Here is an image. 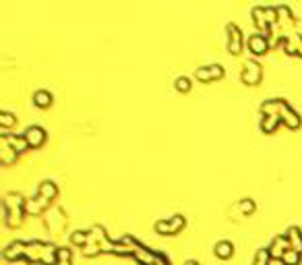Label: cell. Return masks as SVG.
Listing matches in <instances>:
<instances>
[{"instance_id": "1", "label": "cell", "mask_w": 302, "mask_h": 265, "mask_svg": "<svg viewBox=\"0 0 302 265\" xmlns=\"http://www.w3.org/2000/svg\"><path fill=\"white\" fill-rule=\"evenodd\" d=\"M261 112H265V114H279L281 122H284L288 129H298V126L302 124L300 114L284 100V97H269V100H265L263 104H261Z\"/></svg>"}, {"instance_id": "2", "label": "cell", "mask_w": 302, "mask_h": 265, "mask_svg": "<svg viewBox=\"0 0 302 265\" xmlns=\"http://www.w3.org/2000/svg\"><path fill=\"white\" fill-rule=\"evenodd\" d=\"M25 205H27V199L23 197L21 193H6L4 195V199H2V209H4V224L6 226H11V228H17L19 224L23 222L25 218Z\"/></svg>"}, {"instance_id": "3", "label": "cell", "mask_w": 302, "mask_h": 265, "mask_svg": "<svg viewBox=\"0 0 302 265\" xmlns=\"http://www.w3.org/2000/svg\"><path fill=\"white\" fill-rule=\"evenodd\" d=\"M184 224H186V218L182 213H174V215H170V218H159L155 222V232L159 234H176L184 228Z\"/></svg>"}, {"instance_id": "4", "label": "cell", "mask_w": 302, "mask_h": 265, "mask_svg": "<svg viewBox=\"0 0 302 265\" xmlns=\"http://www.w3.org/2000/svg\"><path fill=\"white\" fill-rule=\"evenodd\" d=\"M226 37H228V52L230 54H240L242 52V46H244V37L240 27L234 21H228L226 23Z\"/></svg>"}, {"instance_id": "5", "label": "cell", "mask_w": 302, "mask_h": 265, "mask_svg": "<svg viewBox=\"0 0 302 265\" xmlns=\"http://www.w3.org/2000/svg\"><path fill=\"white\" fill-rule=\"evenodd\" d=\"M240 79L246 85H259L263 79V66L257 60H246L242 64V71H240Z\"/></svg>"}, {"instance_id": "6", "label": "cell", "mask_w": 302, "mask_h": 265, "mask_svg": "<svg viewBox=\"0 0 302 265\" xmlns=\"http://www.w3.org/2000/svg\"><path fill=\"white\" fill-rule=\"evenodd\" d=\"M224 66L221 64H205V66H199L195 71V77L201 83H209V81H215L224 77Z\"/></svg>"}, {"instance_id": "7", "label": "cell", "mask_w": 302, "mask_h": 265, "mask_svg": "<svg viewBox=\"0 0 302 265\" xmlns=\"http://www.w3.org/2000/svg\"><path fill=\"white\" fill-rule=\"evenodd\" d=\"M248 50L253 52L255 56H261L269 50V35L263 33V31H257L253 35H248Z\"/></svg>"}, {"instance_id": "8", "label": "cell", "mask_w": 302, "mask_h": 265, "mask_svg": "<svg viewBox=\"0 0 302 265\" xmlns=\"http://www.w3.org/2000/svg\"><path fill=\"white\" fill-rule=\"evenodd\" d=\"M25 139H27V143H29V147H42L44 145V141H46V129L44 126H39V124H29L27 129H25Z\"/></svg>"}, {"instance_id": "9", "label": "cell", "mask_w": 302, "mask_h": 265, "mask_svg": "<svg viewBox=\"0 0 302 265\" xmlns=\"http://www.w3.org/2000/svg\"><path fill=\"white\" fill-rule=\"evenodd\" d=\"M269 255H271V259H279L284 257V253L290 249V238H288V234H277V236H273V240H271L269 244Z\"/></svg>"}, {"instance_id": "10", "label": "cell", "mask_w": 302, "mask_h": 265, "mask_svg": "<svg viewBox=\"0 0 302 265\" xmlns=\"http://www.w3.org/2000/svg\"><path fill=\"white\" fill-rule=\"evenodd\" d=\"M25 247H27L25 240H13V242H8L6 247L2 249V257H4L6 261L23 259V257H25Z\"/></svg>"}, {"instance_id": "11", "label": "cell", "mask_w": 302, "mask_h": 265, "mask_svg": "<svg viewBox=\"0 0 302 265\" xmlns=\"http://www.w3.org/2000/svg\"><path fill=\"white\" fill-rule=\"evenodd\" d=\"M0 139H4V141L11 143V145L15 147L17 153H21V151L29 149V143H27V139H25L23 133H2V135H0Z\"/></svg>"}, {"instance_id": "12", "label": "cell", "mask_w": 302, "mask_h": 265, "mask_svg": "<svg viewBox=\"0 0 302 265\" xmlns=\"http://www.w3.org/2000/svg\"><path fill=\"white\" fill-rule=\"evenodd\" d=\"M48 207H50V201L46 197H42V195H35V197L27 199V205H25L27 213H31V215H39L42 211H46Z\"/></svg>"}, {"instance_id": "13", "label": "cell", "mask_w": 302, "mask_h": 265, "mask_svg": "<svg viewBox=\"0 0 302 265\" xmlns=\"http://www.w3.org/2000/svg\"><path fill=\"white\" fill-rule=\"evenodd\" d=\"M46 224H48V228L50 230H56V232H60L64 228V224H66V218L62 215V209H52L48 215H46Z\"/></svg>"}, {"instance_id": "14", "label": "cell", "mask_w": 302, "mask_h": 265, "mask_svg": "<svg viewBox=\"0 0 302 265\" xmlns=\"http://www.w3.org/2000/svg\"><path fill=\"white\" fill-rule=\"evenodd\" d=\"M279 124H281L279 114H265V112H261L259 126H261V131H263V133H273Z\"/></svg>"}, {"instance_id": "15", "label": "cell", "mask_w": 302, "mask_h": 265, "mask_svg": "<svg viewBox=\"0 0 302 265\" xmlns=\"http://www.w3.org/2000/svg\"><path fill=\"white\" fill-rule=\"evenodd\" d=\"M19 158V153L15 151V147L4 141V139H0V162H2L4 166H11L13 162H17Z\"/></svg>"}, {"instance_id": "16", "label": "cell", "mask_w": 302, "mask_h": 265, "mask_svg": "<svg viewBox=\"0 0 302 265\" xmlns=\"http://www.w3.org/2000/svg\"><path fill=\"white\" fill-rule=\"evenodd\" d=\"M37 195H42V197H46L48 201H52L56 195H58V186L54 180H42L37 184Z\"/></svg>"}, {"instance_id": "17", "label": "cell", "mask_w": 302, "mask_h": 265, "mask_svg": "<svg viewBox=\"0 0 302 265\" xmlns=\"http://www.w3.org/2000/svg\"><path fill=\"white\" fill-rule=\"evenodd\" d=\"M52 102H54L52 91H48V89H35L33 91V104L37 108H48V106H52Z\"/></svg>"}, {"instance_id": "18", "label": "cell", "mask_w": 302, "mask_h": 265, "mask_svg": "<svg viewBox=\"0 0 302 265\" xmlns=\"http://www.w3.org/2000/svg\"><path fill=\"white\" fill-rule=\"evenodd\" d=\"M213 253L217 255L219 259H230L234 255V244L230 240H217L215 247H213Z\"/></svg>"}, {"instance_id": "19", "label": "cell", "mask_w": 302, "mask_h": 265, "mask_svg": "<svg viewBox=\"0 0 302 265\" xmlns=\"http://www.w3.org/2000/svg\"><path fill=\"white\" fill-rule=\"evenodd\" d=\"M87 242H91V230H73L70 232V244L83 249Z\"/></svg>"}, {"instance_id": "20", "label": "cell", "mask_w": 302, "mask_h": 265, "mask_svg": "<svg viewBox=\"0 0 302 265\" xmlns=\"http://www.w3.org/2000/svg\"><path fill=\"white\" fill-rule=\"evenodd\" d=\"M286 234L290 238V247L302 253V228H300V226H290Z\"/></svg>"}, {"instance_id": "21", "label": "cell", "mask_w": 302, "mask_h": 265, "mask_svg": "<svg viewBox=\"0 0 302 265\" xmlns=\"http://www.w3.org/2000/svg\"><path fill=\"white\" fill-rule=\"evenodd\" d=\"M56 265H73V251L66 249V247H58Z\"/></svg>"}, {"instance_id": "22", "label": "cell", "mask_w": 302, "mask_h": 265, "mask_svg": "<svg viewBox=\"0 0 302 265\" xmlns=\"http://www.w3.org/2000/svg\"><path fill=\"white\" fill-rule=\"evenodd\" d=\"M300 259H302V253L290 247L284 253V257H281V263H284V265H300Z\"/></svg>"}, {"instance_id": "23", "label": "cell", "mask_w": 302, "mask_h": 265, "mask_svg": "<svg viewBox=\"0 0 302 265\" xmlns=\"http://www.w3.org/2000/svg\"><path fill=\"white\" fill-rule=\"evenodd\" d=\"M81 251H83V255H85V257H95V255H99V253H102V247H99V244L93 240V236H91V242H87V244H85V247H83Z\"/></svg>"}, {"instance_id": "24", "label": "cell", "mask_w": 302, "mask_h": 265, "mask_svg": "<svg viewBox=\"0 0 302 265\" xmlns=\"http://www.w3.org/2000/svg\"><path fill=\"white\" fill-rule=\"evenodd\" d=\"M190 85H193V83H190V79L186 75H180V77H176V79H174V87L178 91H182V93H186L190 89Z\"/></svg>"}, {"instance_id": "25", "label": "cell", "mask_w": 302, "mask_h": 265, "mask_svg": "<svg viewBox=\"0 0 302 265\" xmlns=\"http://www.w3.org/2000/svg\"><path fill=\"white\" fill-rule=\"evenodd\" d=\"M238 207H240V211H242L244 215H250V213L255 211L257 205H255V199L246 197V199H240V201H238Z\"/></svg>"}, {"instance_id": "26", "label": "cell", "mask_w": 302, "mask_h": 265, "mask_svg": "<svg viewBox=\"0 0 302 265\" xmlns=\"http://www.w3.org/2000/svg\"><path fill=\"white\" fill-rule=\"evenodd\" d=\"M17 122V116L13 112H8V110H2L0 112V124L4 126V129H11V126Z\"/></svg>"}, {"instance_id": "27", "label": "cell", "mask_w": 302, "mask_h": 265, "mask_svg": "<svg viewBox=\"0 0 302 265\" xmlns=\"http://www.w3.org/2000/svg\"><path fill=\"white\" fill-rule=\"evenodd\" d=\"M153 265H170V259H168V255H166L164 251H159V249H157V253H155V261H153Z\"/></svg>"}, {"instance_id": "28", "label": "cell", "mask_w": 302, "mask_h": 265, "mask_svg": "<svg viewBox=\"0 0 302 265\" xmlns=\"http://www.w3.org/2000/svg\"><path fill=\"white\" fill-rule=\"evenodd\" d=\"M8 265H33L31 261H29V259H15V261H8Z\"/></svg>"}, {"instance_id": "29", "label": "cell", "mask_w": 302, "mask_h": 265, "mask_svg": "<svg viewBox=\"0 0 302 265\" xmlns=\"http://www.w3.org/2000/svg\"><path fill=\"white\" fill-rule=\"evenodd\" d=\"M184 265H199L197 261H193V259H188V261H184Z\"/></svg>"}, {"instance_id": "30", "label": "cell", "mask_w": 302, "mask_h": 265, "mask_svg": "<svg viewBox=\"0 0 302 265\" xmlns=\"http://www.w3.org/2000/svg\"><path fill=\"white\" fill-rule=\"evenodd\" d=\"M298 33H300V37H302V29H300V31H298Z\"/></svg>"}]
</instances>
